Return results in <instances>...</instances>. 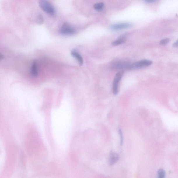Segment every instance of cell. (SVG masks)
<instances>
[{
  "instance_id": "6da1fadb",
  "label": "cell",
  "mask_w": 178,
  "mask_h": 178,
  "mask_svg": "<svg viewBox=\"0 0 178 178\" xmlns=\"http://www.w3.org/2000/svg\"><path fill=\"white\" fill-rule=\"evenodd\" d=\"M40 6L42 10L50 15H53L55 13L54 7L48 1L41 0L39 2Z\"/></svg>"
},
{
  "instance_id": "7a4b0ae2",
  "label": "cell",
  "mask_w": 178,
  "mask_h": 178,
  "mask_svg": "<svg viewBox=\"0 0 178 178\" xmlns=\"http://www.w3.org/2000/svg\"><path fill=\"white\" fill-rule=\"evenodd\" d=\"M123 74V71H120L116 74L112 84V92L114 95H117L119 92V85Z\"/></svg>"
},
{
  "instance_id": "3957f363",
  "label": "cell",
  "mask_w": 178,
  "mask_h": 178,
  "mask_svg": "<svg viewBox=\"0 0 178 178\" xmlns=\"http://www.w3.org/2000/svg\"><path fill=\"white\" fill-rule=\"evenodd\" d=\"M75 30L71 25L67 23H65L60 29L59 32L63 35H71L75 33Z\"/></svg>"
},
{
  "instance_id": "277c9868",
  "label": "cell",
  "mask_w": 178,
  "mask_h": 178,
  "mask_svg": "<svg viewBox=\"0 0 178 178\" xmlns=\"http://www.w3.org/2000/svg\"><path fill=\"white\" fill-rule=\"evenodd\" d=\"M152 63V61L149 60H142L133 63V64H130L129 69H138L143 68V67H148L151 65Z\"/></svg>"
},
{
  "instance_id": "5b68a950",
  "label": "cell",
  "mask_w": 178,
  "mask_h": 178,
  "mask_svg": "<svg viewBox=\"0 0 178 178\" xmlns=\"http://www.w3.org/2000/svg\"><path fill=\"white\" fill-rule=\"evenodd\" d=\"M132 26V24L130 23H119L111 25V29L113 30H118L130 28Z\"/></svg>"
},
{
  "instance_id": "8992f818",
  "label": "cell",
  "mask_w": 178,
  "mask_h": 178,
  "mask_svg": "<svg viewBox=\"0 0 178 178\" xmlns=\"http://www.w3.org/2000/svg\"><path fill=\"white\" fill-rule=\"evenodd\" d=\"M130 64L126 62H119L114 63L113 65L114 68L118 69H129Z\"/></svg>"
},
{
  "instance_id": "52a82bcc",
  "label": "cell",
  "mask_w": 178,
  "mask_h": 178,
  "mask_svg": "<svg viewBox=\"0 0 178 178\" xmlns=\"http://www.w3.org/2000/svg\"><path fill=\"white\" fill-rule=\"evenodd\" d=\"M119 158V156L116 152L111 151L110 152L109 157V163L110 165H113L118 161Z\"/></svg>"
},
{
  "instance_id": "ba28073f",
  "label": "cell",
  "mask_w": 178,
  "mask_h": 178,
  "mask_svg": "<svg viewBox=\"0 0 178 178\" xmlns=\"http://www.w3.org/2000/svg\"><path fill=\"white\" fill-rule=\"evenodd\" d=\"M71 54L72 57L75 58L77 60L80 65H83V58L78 53L76 50H74L72 51Z\"/></svg>"
},
{
  "instance_id": "9c48e42d",
  "label": "cell",
  "mask_w": 178,
  "mask_h": 178,
  "mask_svg": "<svg viewBox=\"0 0 178 178\" xmlns=\"http://www.w3.org/2000/svg\"><path fill=\"white\" fill-rule=\"evenodd\" d=\"M31 73L32 75L34 77H37L38 74L37 69V61L34 60L33 61Z\"/></svg>"
},
{
  "instance_id": "30bf717a",
  "label": "cell",
  "mask_w": 178,
  "mask_h": 178,
  "mask_svg": "<svg viewBox=\"0 0 178 178\" xmlns=\"http://www.w3.org/2000/svg\"><path fill=\"white\" fill-rule=\"evenodd\" d=\"M126 37H125V36H122L115 41H113L112 44L113 46H117L124 43L126 41Z\"/></svg>"
},
{
  "instance_id": "8fae6325",
  "label": "cell",
  "mask_w": 178,
  "mask_h": 178,
  "mask_svg": "<svg viewBox=\"0 0 178 178\" xmlns=\"http://www.w3.org/2000/svg\"><path fill=\"white\" fill-rule=\"evenodd\" d=\"M166 172L164 170L160 169L158 170L157 173V178H165Z\"/></svg>"
},
{
  "instance_id": "7c38bea8",
  "label": "cell",
  "mask_w": 178,
  "mask_h": 178,
  "mask_svg": "<svg viewBox=\"0 0 178 178\" xmlns=\"http://www.w3.org/2000/svg\"><path fill=\"white\" fill-rule=\"evenodd\" d=\"M104 4L103 3H99L95 4L94 5V8L97 11H100L102 10Z\"/></svg>"
},
{
  "instance_id": "4fadbf2b",
  "label": "cell",
  "mask_w": 178,
  "mask_h": 178,
  "mask_svg": "<svg viewBox=\"0 0 178 178\" xmlns=\"http://www.w3.org/2000/svg\"><path fill=\"white\" fill-rule=\"evenodd\" d=\"M43 21H44V19H43V16L41 14H39L37 18V22L38 24L41 25L42 24Z\"/></svg>"
},
{
  "instance_id": "5bb4252c",
  "label": "cell",
  "mask_w": 178,
  "mask_h": 178,
  "mask_svg": "<svg viewBox=\"0 0 178 178\" xmlns=\"http://www.w3.org/2000/svg\"><path fill=\"white\" fill-rule=\"evenodd\" d=\"M170 41V39H168V38H166V39H165L162 40L160 42V44L161 45H165L167 44Z\"/></svg>"
},
{
  "instance_id": "9a60e30c",
  "label": "cell",
  "mask_w": 178,
  "mask_h": 178,
  "mask_svg": "<svg viewBox=\"0 0 178 178\" xmlns=\"http://www.w3.org/2000/svg\"><path fill=\"white\" fill-rule=\"evenodd\" d=\"M118 132L121 137V144H122L123 141V134L121 130V129H119Z\"/></svg>"
},
{
  "instance_id": "2e32d148",
  "label": "cell",
  "mask_w": 178,
  "mask_h": 178,
  "mask_svg": "<svg viewBox=\"0 0 178 178\" xmlns=\"http://www.w3.org/2000/svg\"><path fill=\"white\" fill-rule=\"evenodd\" d=\"M155 1H153V0H146V1H144L146 2V3H151L154 2Z\"/></svg>"
},
{
  "instance_id": "e0dca14e",
  "label": "cell",
  "mask_w": 178,
  "mask_h": 178,
  "mask_svg": "<svg viewBox=\"0 0 178 178\" xmlns=\"http://www.w3.org/2000/svg\"><path fill=\"white\" fill-rule=\"evenodd\" d=\"M4 58V56L3 55V54L0 53V61L1 60Z\"/></svg>"
},
{
  "instance_id": "ac0fdd59",
  "label": "cell",
  "mask_w": 178,
  "mask_h": 178,
  "mask_svg": "<svg viewBox=\"0 0 178 178\" xmlns=\"http://www.w3.org/2000/svg\"><path fill=\"white\" fill-rule=\"evenodd\" d=\"M173 46L175 47H177L178 46V41H177L175 42V43H174Z\"/></svg>"
}]
</instances>
